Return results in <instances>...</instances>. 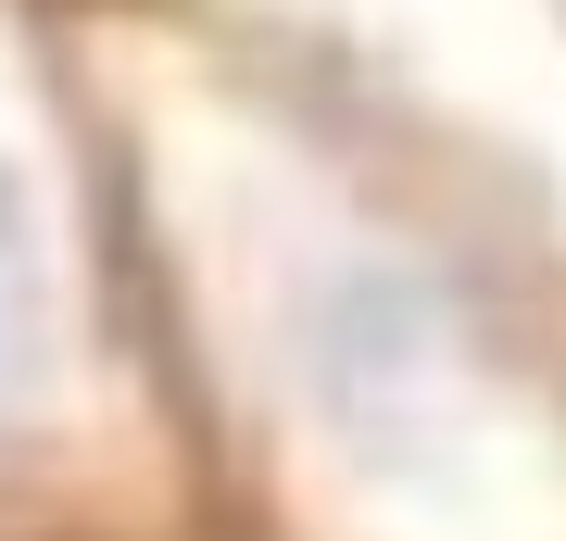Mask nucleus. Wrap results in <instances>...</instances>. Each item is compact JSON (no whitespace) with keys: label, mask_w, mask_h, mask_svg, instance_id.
<instances>
[{"label":"nucleus","mask_w":566,"mask_h":541,"mask_svg":"<svg viewBox=\"0 0 566 541\" xmlns=\"http://www.w3.org/2000/svg\"><path fill=\"white\" fill-rule=\"evenodd\" d=\"M39 378V227H25L13 177H0V403Z\"/></svg>","instance_id":"nucleus-2"},{"label":"nucleus","mask_w":566,"mask_h":541,"mask_svg":"<svg viewBox=\"0 0 566 541\" xmlns=\"http://www.w3.org/2000/svg\"><path fill=\"white\" fill-rule=\"evenodd\" d=\"M303 378L353 441H416L453 416V315L416 264H327L303 290Z\"/></svg>","instance_id":"nucleus-1"}]
</instances>
